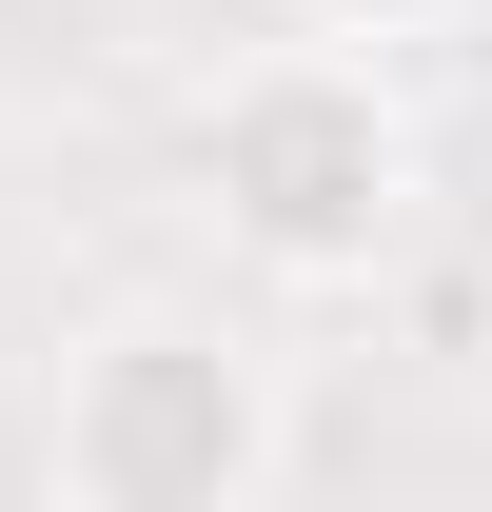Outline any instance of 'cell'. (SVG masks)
<instances>
[{"instance_id":"1","label":"cell","mask_w":492,"mask_h":512,"mask_svg":"<svg viewBox=\"0 0 492 512\" xmlns=\"http://www.w3.org/2000/svg\"><path fill=\"white\" fill-rule=\"evenodd\" d=\"M197 197L217 237L276 276V296H374L433 217V138L394 99V60L355 40H256L217 99H197Z\"/></svg>"},{"instance_id":"2","label":"cell","mask_w":492,"mask_h":512,"mask_svg":"<svg viewBox=\"0 0 492 512\" xmlns=\"http://www.w3.org/2000/svg\"><path fill=\"white\" fill-rule=\"evenodd\" d=\"M276 473H296V394L217 316H119L40 394V493L60 512H256Z\"/></svg>"},{"instance_id":"3","label":"cell","mask_w":492,"mask_h":512,"mask_svg":"<svg viewBox=\"0 0 492 512\" xmlns=\"http://www.w3.org/2000/svg\"><path fill=\"white\" fill-rule=\"evenodd\" d=\"M296 40H355V60H394V40H433V20H473V0H276Z\"/></svg>"}]
</instances>
